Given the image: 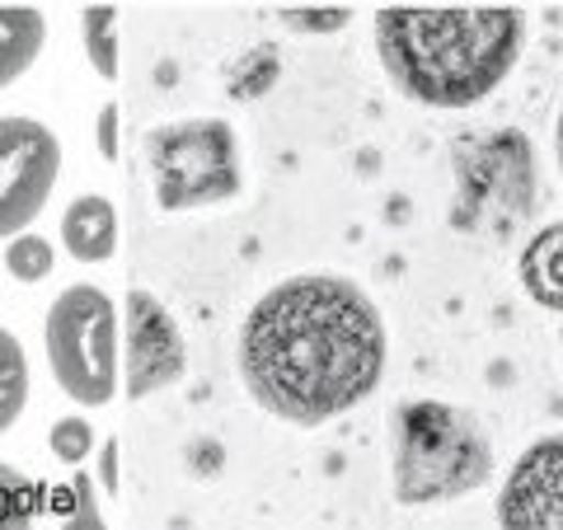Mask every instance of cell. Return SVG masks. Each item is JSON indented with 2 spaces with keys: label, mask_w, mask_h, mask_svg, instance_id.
Instances as JSON below:
<instances>
[{
  "label": "cell",
  "mask_w": 563,
  "mask_h": 530,
  "mask_svg": "<svg viewBox=\"0 0 563 530\" xmlns=\"http://www.w3.org/2000/svg\"><path fill=\"white\" fill-rule=\"evenodd\" d=\"M62 174V141L38 118H0V240H20Z\"/></svg>",
  "instance_id": "52a82bcc"
},
{
  "label": "cell",
  "mask_w": 563,
  "mask_h": 530,
  "mask_svg": "<svg viewBox=\"0 0 563 530\" xmlns=\"http://www.w3.org/2000/svg\"><path fill=\"white\" fill-rule=\"evenodd\" d=\"M38 511H43L38 488H33L14 465L0 461V530H29L38 521Z\"/></svg>",
  "instance_id": "9a60e30c"
},
{
  "label": "cell",
  "mask_w": 563,
  "mask_h": 530,
  "mask_svg": "<svg viewBox=\"0 0 563 530\" xmlns=\"http://www.w3.org/2000/svg\"><path fill=\"white\" fill-rule=\"evenodd\" d=\"M493 517L503 530H563V432H540L517 451Z\"/></svg>",
  "instance_id": "9c48e42d"
},
{
  "label": "cell",
  "mask_w": 563,
  "mask_h": 530,
  "mask_svg": "<svg viewBox=\"0 0 563 530\" xmlns=\"http://www.w3.org/2000/svg\"><path fill=\"white\" fill-rule=\"evenodd\" d=\"M47 43V14L33 5H0V90L38 62Z\"/></svg>",
  "instance_id": "7c38bea8"
},
{
  "label": "cell",
  "mask_w": 563,
  "mask_h": 530,
  "mask_svg": "<svg viewBox=\"0 0 563 530\" xmlns=\"http://www.w3.org/2000/svg\"><path fill=\"white\" fill-rule=\"evenodd\" d=\"M531 136L517 128L461 136L455 141V188L461 202L451 211V225L465 235H512V225L536 202V161Z\"/></svg>",
  "instance_id": "5b68a950"
},
{
  "label": "cell",
  "mask_w": 563,
  "mask_h": 530,
  "mask_svg": "<svg viewBox=\"0 0 563 530\" xmlns=\"http://www.w3.org/2000/svg\"><path fill=\"white\" fill-rule=\"evenodd\" d=\"M390 362L380 306L352 277L296 273L263 291L240 324V380L263 413L324 428L366 404Z\"/></svg>",
  "instance_id": "6da1fadb"
},
{
  "label": "cell",
  "mask_w": 563,
  "mask_h": 530,
  "mask_svg": "<svg viewBox=\"0 0 563 530\" xmlns=\"http://www.w3.org/2000/svg\"><path fill=\"white\" fill-rule=\"evenodd\" d=\"M66 493H70V511L62 517V526H66V530H103V517H99L95 479H90V474H76Z\"/></svg>",
  "instance_id": "ac0fdd59"
},
{
  "label": "cell",
  "mask_w": 563,
  "mask_h": 530,
  "mask_svg": "<svg viewBox=\"0 0 563 530\" xmlns=\"http://www.w3.org/2000/svg\"><path fill=\"white\" fill-rule=\"evenodd\" d=\"M517 277L540 310L563 314V221H550L526 235L517 254Z\"/></svg>",
  "instance_id": "30bf717a"
},
{
  "label": "cell",
  "mask_w": 563,
  "mask_h": 530,
  "mask_svg": "<svg viewBox=\"0 0 563 530\" xmlns=\"http://www.w3.org/2000/svg\"><path fill=\"white\" fill-rule=\"evenodd\" d=\"M52 455L66 465H80L85 455L95 451V428L85 418H57V428H52Z\"/></svg>",
  "instance_id": "e0dca14e"
},
{
  "label": "cell",
  "mask_w": 563,
  "mask_h": 530,
  "mask_svg": "<svg viewBox=\"0 0 563 530\" xmlns=\"http://www.w3.org/2000/svg\"><path fill=\"white\" fill-rule=\"evenodd\" d=\"M352 24V10H287L282 29L291 33H339Z\"/></svg>",
  "instance_id": "d6986e66"
},
{
  "label": "cell",
  "mask_w": 563,
  "mask_h": 530,
  "mask_svg": "<svg viewBox=\"0 0 563 530\" xmlns=\"http://www.w3.org/2000/svg\"><path fill=\"white\" fill-rule=\"evenodd\" d=\"M118 24L122 14L118 10H85L80 14V29H85V57L95 62V70L103 80H118Z\"/></svg>",
  "instance_id": "5bb4252c"
},
{
  "label": "cell",
  "mask_w": 563,
  "mask_h": 530,
  "mask_svg": "<svg viewBox=\"0 0 563 530\" xmlns=\"http://www.w3.org/2000/svg\"><path fill=\"white\" fill-rule=\"evenodd\" d=\"M146 165L155 179V202L165 211L217 207L244 188L240 136L225 118H184L155 128L146 136Z\"/></svg>",
  "instance_id": "8992f818"
},
{
  "label": "cell",
  "mask_w": 563,
  "mask_h": 530,
  "mask_svg": "<svg viewBox=\"0 0 563 530\" xmlns=\"http://www.w3.org/2000/svg\"><path fill=\"white\" fill-rule=\"evenodd\" d=\"M122 390L132 399H151L184 380L188 371V347L184 333L174 324L169 306L146 287H132L128 296V343H122Z\"/></svg>",
  "instance_id": "ba28073f"
},
{
  "label": "cell",
  "mask_w": 563,
  "mask_h": 530,
  "mask_svg": "<svg viewBox=\"0 0 563 530\" xmlns=\"http://www.w3.org/2000/svg\"><path fill=\"white\" fill-rule=\"evenodd\" d=\"M559 343H563V339H559Z\"/></svg>",
  "instance_id": "603a6c76"
},
{
  "label": "cell",
  "mask_w": 563,
  "mask_h": 530,
  "mask_svg": "<svg viewBox=\"0 0 563 530\" xmlns=\"http://www.w3.org/2000/svg\"><path fill=\"white\" fill-rule=\"evenodd\" d=\"M493 437L479 413L446 399L399 404L390 428V488L404 507L461 503L493 479Z\"/></svg>",
  "instance_id": "3957f363"
},
{
  "label": "cell",
  "mask_w": 563,
  "mask_h": 530,
  "mask_svg": "<svg viewBox=\"0 0 563 530\" xmlns=\"http://www.w3.org/2000/svg\"><path fill=\"white\" fill-rule=\"evenodd\" d=\"M5 268H10V277H20V281H43V277L52 273V244H47L43 235H20V240H10Z\"/></svg>",
  "instance_id": "2e32d148"
},
{
  "label": "cell",
  "mask_w": 563,
  "mask_h": 530,
  "mask_svg": "<svg viewBox=\"0 0 563 530\" xmlns=\"http://www.w3.org/2000/svg\"><path fill=\"white\" fill-rule=\"evenodd\" d=\"M24 404H29V357L24 343L0 324V437L20 422Z\"/></svg>",
  "instance_id": "4fadbf2b"
},
{
  "label": "cell",
  "mask_w": 563,
  "mask_h": 530,
  "mask_svg": "<svg viewBox=\"0 0 563 530\" xmlns=\"http://www.w3.org/2000/svg\"><path fill=\"white\" fill-rule=\"evenodd\" d=\"M99 151H103V161H118V103H103L99 109Z\"/></svg>",
  "instance_id": "ffe728a7"
},
{
  "label": "cell",
  "mask_w": 563,
  "mask_h": 530,
  "mask_svg": "<svg viewBox=\"0 0 563 530\" xmlns=\"http://www.w3.org/2000/svg\"><path fill=\"white\" fill-rule=\"evenodd\" d=\"M376 57L422 109H474L503 90L531 33L526 10H380Z\"/></svg>",
  "instance_id": "7a4b0ae2"
},
{
  "label": "cell",
  "mask_w": 563,
  "mask_h": 530,
  "mask_svg": "<svg viewBox=\"0 0 563 530\" xmlns=\"http://www.w3.org/2000/svg\"><path fill=\"white\" fill-rule=\"evenodd\" d=\"M62 244L76 263H103L118 254V211L109 198L99 192H85L66 207L62 217Z\"/></svg>",
  "instance_id": "8fae6325"
},
{
  "label": "cell",
  "mask_w": 563,
  "mask_h": 530,
  "mask_svg": "<svg viewBox=\"0 0 563 530\" xmlns=\"http://www.w3.org/2000/svg\"><path fill=\"white\" fill-rule=\"evenodd\" d=\"M43 343H47V366L62 390L99 409L118 395V371H122V343H118V306L109 291L76 281L47 306L43 320Z\"/></svg>",
  "instance_id": "277c9868"
},
{
  "label": "cell",
  "mask_w": 563,
  "mask_h": 530,
  "mask_svg": "<svg viewBox=\"0 0 563 530\" xmlns=\"http://www.w3.org/2000/svg\"><path fill=\"white\" fill-rule=\"evenodd\" d=\"M554 165H559V179H563V103H559V118H554Z\"/></svg>",
  "instance_id": "7402d4cb"
},
{
  "label": "cell",
  "mask_w": 563,
  "mask_h": 530,
  "mask_svg": "<svg viewBox=\"0 0 563 530\" xmlns=\"http://www.w3.org/2000/svg\"><path fill=\"white\" fill-rule=\"evenodd\" d=\"M99 484L103 493H118V437H109L99 451Z\"/></svg>",
  "instance_id": "44dd1931"
}]
</instances>
